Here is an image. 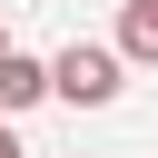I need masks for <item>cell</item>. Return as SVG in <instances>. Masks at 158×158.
<instances>
[{
  "label": "cell",
  "instance_id": "cell-1",
  "mask_svg": "<svg viewBox=\"0 0 158 158\" xmlns=\"http://www.w3.org/2000/svg\"><path fill=\"white\" fill-rule=\"evenodd\" d=\"M118 69H128V59H118L109 40H69V49L49 59V99H69V109H109V99H118Z\"/></svg>",
  "mask_w": 158,
  "mask_h": 158
},
{
  "label": "cell",
  "instance_id": "cell-2",
  "mask_svg": "<svg viewBox=\"0 0 158 158\" xmlns=\"http://www.w3.org/2000/svg\"><path fill=\"white\" fill-rule=\"evenodd\" d=\"M40 99H49V59L0 49V118H10V109H40Z\"/></svg>",
  "mask_w": 158,
  "mask_h": 158
},
{
  "label": "cell",
  "instance_id": "cell-3",
  "mask_svg": "<svg viewBox=\"0 0 158 158\" xmlns=\"http://www.w3.org/2000/svg\"><path fill=\"white\" fill-rule=\"evenodd\" d=\"M118 59H158V0H128L118 10V40H109Z\"/></svg>",
  "mask_w": 158,
  "mask_h": 158
},
{
  "label": "cell",
  "instance_id": "cell-4",
  "mask_svg": "<svg viewBox=\"0 0 158 158\" xmlns=\"http://www.w3.org/2000/svg\"><path fill=\"white\" fill-rule=\"evenodd\" d=\"M0 158H30V148H20V138H10V128H0Z\"/></svg>",
  "mask_w": 158,
  "mask_h": 158
},
{
  "label": "cell",
  "instance_id": "cell-5",
  "mask_svg": "<svg viewBox=\"0 0 158 158\" xmlns=\"http://www.w3.org/2000/svg\"><path fill=\"white\" fill-rule=\"evenodd\" d=\"M0 49H10V20H0Z\"/></svg>",
  "mask_w": 158,
  "mask_h": 158
}]
</instances>
